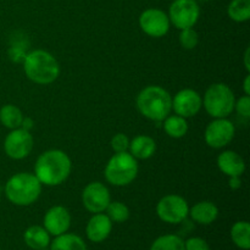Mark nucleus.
Returning a JSON list of instances; mask_svg holds the SVG:
<instances>
[{"mask_svg":"<svg viewBox=\"0 0 250 250\" xmlns=\"http://www.w3.org/2000/svg\"><path fill=\"white\" fill-rule=\"evenodd\" d=\"M71 160L62 150L53 149L44 151L37 159L34 175L42 185L54 187L65 182L71 173Z\"/></svg>","mask_w":250,"mask_h":250,"instance_id":"1","label":"nucleus"},{"mask_svg":"<svg viewBox=\"0 0 250 250\" xmlns=\"http://www.w3.org/2000/svg\"><path fill=\"white\" fill-rule=\"evenodd\" d=\"M139 112L151 121H164L172 110V98L170 93L159 85L146 87L137 97Z\"/></svg>","mask_w":250,"mask_h":250,"instance_id":"2","label":"nucleus"},{"mask_svg":"<svg viewBox=\"0 0 250 250\" xmlns=\"http://www.w3.org/2000/svg\"><path fill=\"white\" fill-rule=\"evenodd\" d=\"M26 76L37 84H50L60 75L58 60L45 50H33L23 60Z\"/></svg>","mask_w":250,"mask_h":250,"instance_id":"3","label":"nucleus"},{"mask_svg":"<svg viewBox=\"0 0 250 250\" xmlns=\"http://www.w3.org/2000/svg\"><path fill=\"white\" fill-rule=\"evenodd\" d=\"M42 193V183L36 175L20 172L9 178L5 186L6 198L17 207H28L36 203Z\"/></svg>","mask_w":250,"mask_h":250,"instance_id":"4","label":"nucleus"},{"mask_svg":"<svg viewBox=\"0 0 250 250\" xmlns=\"http://www.w3.org/2000/svg\"><path fill=\"white\" fill-rule=\"evenodd\" d=\"M234 94L225 83L211 84L205 92L203 105L214 119H227L234 110Z\"/></svg>","mask_w":250,"mask_h":250,"instance_id":"5","label":"nucleus"},{"mask_svg":"<svg viewBox=\"0 0 250 250\" xmlns=\"http://www.w3.org/2000/svg\"><path fill=\"white\" fill-rule=\"evenodd\" d=\"M138 173L137 159L128 151L116 153L106 164L104 175L109 183L116 187L128 186L134 181Z\"/></svg>","mask_w":250,"mask_h":250,"instance_id":"6","label":"nucleus"},{"mask_svg":"<svg viewBox=\"0 0 250 250\" xmlns=\"http://www.w3.org/2000/svg\"><path fill=\"white\" fill-rule=\"evenodd\" d=\"M167 16L176 28H192L199 20V4L195 0H173Z\"/></svg>","mask_w":250,"mask_h":250,"instance_id":"7","label":"nucleus"},{"mask_svg":"<svg viewBox=\"0 0 250 250\" xmlns=\"http://www.w3.org/2000/svg\"><path fill=\"white\" fill-rule=\"evenodd\" d=\"M156 214L166 224H181L189 215V207L186 199L176 194H170L160 199L156 205Z\"/></svg>","mask_w":250,"mask_h":250,"instance_id":"8","label":"nucleus"},{"mask_svg":"<svg viewBox=\"0 0 250 250\" xmlns=\"http://www.w3.org/2000/svg\"><path fill=\"white\" fill-rule=\"evenodd\" d=\"M33 149V137L27 129L15 128L11 129L4 142V150L9 158L14 160H21Z\"/></svg>","mask_w":250,"mask_h":250,"instance_id":"9","label":"nucleus"},{"mask_svg":"<svg viewBox=\"0 0 250 250\" xmlns=\"http://www.w3.org/2000/svg\"><path fill=\"white\" fill-rule=\"evenodd\" d=\"M170 24L167 14L160 9H146L139 16V26L142 31L154 38L165 36L170 29Z\"/></svg>","mask_w":250,"mask_h":250,"instance_id":"10","label":"nucleus"},{"mask_svg":"<svg viewBox=\"0 0 250 250\" xmlns=\"http://www.w3.org/2000/svg\"><path fill=\"white\" fill-rule=\"evenodd\" d=\"M234 133H236V128L229 120L215 119L208 125L205 129V142L211 148L221 149L231 143Z\"/></svg>","mask_w":250,"mask_h":250,"instance_id":"11","label":"nucleus"},{"mask_svg":"<svg viewBox=\"0 0 250 250\" xmlns=\"http://www.w3.org/2000/svg\"><path fill=\"white\" fill-rule=\"evenodd\" d=\"M110 202H111L110 192L103 183L92 182L83 189V207L92 214L104 212Z\"/></svg>","mask_w":250,"mask_h":250,"instance_id":"12","label":"nucleus"},{"mask_svg":"<svg viewBox=\"0 0 250 250\" xmlns=\"http://www.w3.org/2000/svg\"><path fill=\"white\" fill-rule=\"evenodd\" d=\"M203 105L199 93L193 89H182L173 97L172 109L181 117H193L200 111Z\"/></svg>","mask_w":250,"mask_h":250,"instance_id":"13","label":"nucleus"},{"mask_svg":"<svg viewBox=\"0 0 250 250\" xmlns=\"http://www.w3.org/2000/svg\"><path fill=\"white\" fill-rule=\"evenodd\" d=\"M43 224L49 234L58 237L68 231L71 226V215L66 208L56 205L46 211Z\"/></svg>","mask_w":250,"mask_h":250,"instance_id":"14","label":"nucleus"},{"mask_svg":"<svg viewBox=\"0 0 250 250\" xmlns=\"http://www.w3.org/2000/svg\"><path fill=\"white\" fill-rule=\"evenodd\" d=\"M112 229V221L107 217V215L99 212V214H94L93 217L87 224V229H85V234H87L88 239L94 243H102L104 242L107 237L110 236Z\"/></svg>","mask_w":250,"mask_h":250,"instance_id":"15","label":"nucleus"},{"mask_svg":"<svg viewBox=\"0 0 250 250\" xmlns=\"http://www.w3.org/2000/svg\"><path fill=\"white\" fill-rule=\"evenodd\" d=\"M217 166L229 177H241L246 171L243 158L236 151H224L217 158Z\"/></svg>","mask_w":250,"mask_h":250,"instance_id":"16","label":"nucleus"},{"mask_svg":"<svg viewBox=\"0 0 250 250\" xmlns=\"http://www.w3.org/2000/svg\"><path fill=\"white\" fill-rule=\"evenodd\" d=\"M156 144L151 137L144 136H137L129 142L128 150L133 158L136 159H142V160H146V159L151 158L155 153Z\"/></svg>","mask_w":250,"mask_h":250,"instance_id":"17","label":"nucleus"},{"mask_svg":"<svg viewBox=\"0 0 250 250\" xmlns=\"http://www.w3.org/2000/svg\"><path fill=\"white\" fill-rule=\"evenodd\" d=\"M189 215L197 224L211 225L219 216V209L211 202H199L189 209Z\"/></svg>","mask_w":250,"mask_h":250,"instance_id":"18","label":"nucleus"},{"mask_svg":"<svg viewBox=\"0 0 250 250\" xmlns=\"http://www.w3.org/2000/svg\"><path fill=\"white\" fill-rule=\"evenodd\" d=\"M24 243L33 250H43L50 244V234L44 227L31 226L23 234Z\"/></svg>","mask_w":250,"mask_h":250,"instance_id":"19","label":"nucleus"},{"mask_svg":"<svg viewBox=\"0 0 250 250\" xmlns=\"http://www.w3.org/2000/svg\"><path fill=\"white\" fill-rule=\"evenodd\" d=\"M50 250H87V246L77 234L63 233L51 242Z\"/></svg>","mask_w":250,"mask_h":250,"instance_id":"20","label":"nucleus"},{"mask_svg":"<svg viewBox=\"0 0 250 250\" xmlns=\"http://www.w3.org/2000/svg\"><path fill=\"white\" fill-rule=\"evenodd\" d=\"M22 121H23V115L21 110L15 105L7 104L0 109V122L6 128H20L22 126Z\"/></svg>","mask_w":250,"mask_h":250,"instance_id":"21","label":"nucleus"},{"mask_svg":"<svg viewBox=\"0 0 250 250\" xmlns=\"http://www.w3.org/2000/svg\"><path fill=\"white\" fill-rule=\"evenodd\" d=\"M164 129L167 136L172 138H182L188 132V124L185 117H181L178 115H172V116L168 115L164 120Z\"/></svg>","mask_w":250,"mask_h":250,"instance_id":"22","label":"nucleus"},{"mask_svg":"<svg viewBox=\"0 0 250 250\" xmlns=\"http://www.w3.org/2000/svg\"><path fill=\"white\" fill-rule=\"evenodd\" d=\"M231 238L238 248L250 249V225L247 221H238L232 226Z\"/></svg>","mask_w":250,"mask_h":250,"instance_id":"23","label":"nucleus"},{"mask_svg":"<svg viewBox=\"0 0 250 250\" xmlns=\"http://www.w3.org/2000/svg\"><path fill=\"white\" fill-rule=\"evenodd\" d=\"M229 19L236 22H246L250 19V0H232L227 7Z\"/></svg>","mask_w":250,"mask_h":250,"instance_id":"24","label":"nucleus"},{"mask_svg":"<svg viewBox=\"0 0 250 250\" xmlns=\"http://www.w3.org/2000/svg\"><path fill=\"white\" fill-rule=\"evenodd\" d=\"M150 250H186L185 241L176 234H165L153 242Z\"/></svg>","mask_w":250,"mask_h":250,"instance_id":"25","label":"nucleus"},{"mask_svg":"<svg viewBox=\"0 0 250 250\" xmlns=\"http://www.w3.org/2000/svg\"><path fill=\"white\" fill-rule=\"evenodd\" d=\"M106 215L112 222H117L121 224L128 220L129 217V210L124 203L120 202H110V204L106 208Z\"/></svg>","mask_w":250,"mask_h":250,"instance_id":"26","label":"nucleus"},{"mask_svg":"<svg viewBox=\"0 0 250 250\" xmlns=\"http://www.w3.org/2000/svg\"><path fill=\"white\" fill-rule=\"evenodd\" d=\"M198 43H199V36L193 29V27L192 28L181 29L180 44L182 45V48L190 50V49H194L198 45Z\"/></svg>","mask_w":250,"mask_h":250,"instance_id":"27","label":"nucleus"},{"mask_svg":"<svg viewBox=\"0 0 250 250\" xmlns=\"http://www.w3.org/2000/svg\"><path fill=\"white\" fill-rule=\"evenodd\" d=\"M129 146V139L126 134L117 133L111 139V148L115 153H124V151L128 150Z\"/></svg>","mask_w":250,"mask_h":250,"instance_id":"28","label":"nucleus"},{"mask_svg":"<svg viewBox=\"0 0 250 250\" xmlns=\"http://www.w3.org/2000/svg\"><path fill=\"white\" fill-rule=\"evenodd\" d=\"M234 109H236L237 114L242 117L248 119L250 116V98L249 95H244V97L239 98L236 103H234Z\"/></svg>","mask_w":250,"mask_h":250,"instance_id":"29","label":"nucleus"},{"mask_svg":"<svg viewBox=\"0 0 250 250\" xmlns=\"http://www.w3.org/2000/svg\"><path fill=\"white\" fill-rule=\"evenodd\" d=\"M186 250H210L209 244L205 239L199 237H192L185 242Z\"/></svg>","mask_w":250,"mask_h":250,"instance_id":"30","label":"nucleus"},{"mask_svg":"<svg viewBox=\"0 0 250 250\" xmlns=\"http://www.w3.org/2000/svg\"><path fill=\"white\" fill-rule=\"evenodd\" d=\"M242 182L241 180H239V177H229V187L232 188V189H238L239 187H241Z\"/></svg>","mask_w":250,"mask_h":250,"instance_id":"31","label":"nucleus"},{"mask_svg":"<svg viewBox=\"0 0 250 250\" xmlns=\"http://www.w3.org/2000/svg\"><path fill=\"white\" fill-rule=\"evenodd\" d=\"M244 92H246V95H249L250 94V76L248 75L246 77V80H244Z\"/></svg>","mask_w":250,"mask_h":250,"instance_id":"32","label":"nucleus"},{"mask_svg":"<svg viewBox=\"0 0 250 250\" xmlns=\"http://www.w3.org/2000/svg\"><path fill=\"white\" fill-rule=\"evenodd\" d=\"M249 49H247V51H246V54H244V60H246V68L247 70H250V65H249V62H248V59H249Z\"/></svg>","mask_w":250,"mask_h":250,"instance_id":"33","label":"nucleus"},{"mask_svg":"<svg viewBox=\"0 0 250 250\" xmlns=\"http://www.w3.org/2000/svg\"><path fill=\"white\" fill-rule=\"evenodd\" d=\"M195 1H209V0H195Z\"/></svg>","mask_w":250,"mask_h":250,"instance_id":"34","label":"nucleus"},{"mask_svg":"<svg viewBox=\"0 0 250 250\" xmlns=\"http://www.w3.org/2000/svg\"><path fill=\"white\" fill-rule=\"evenodd\" d=\"M0 198H1V193H0Z\"/></svg>","mask_w":250,"mask_h":250,"instance_id":"35","label":"nucleus"}]
</instances>
